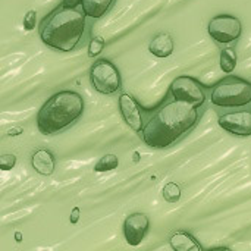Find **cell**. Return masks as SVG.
Returning a JSON list of instances; mask_svg holds the SVG:
<instances>
[{"mask_svg":"<svg viewBox=\"0 0 251 251\" xmlns=\"http://www.w3.org/2000/svg\"><path fill=\"white\" fill-rule=\"evenodd\" d=\"M31 165L34 168V171L40 175H44V176H49L54 172V168H56V159L53 156L51 151L49 150H37L32 157H31Z\"/></svg>","mask_w":251,"mask_h":251,"instance_id":"obj_12","label":"cell"},{"mask_svg":"<svg viewBox=\"0 0 251 251\" xmlns=\"http://www.w3.org/2000/svg\"><path fill=\"white\" fill-rule=\"evenodd\" d=\"M84 113L79 93L63 90L53 94L37 113V128L43 135H56L72 126Z\"/></svg>","mask_w":251,"mask_h":251,"instance_id":"obj_3","label":"cell"},{"mask_svg":"<svg viewBox=\"0 0 251 251\" xmlns=\"http://www.w3.org/2000/svg\"><path fill=\"white\" fill-rule=\"evenodd\" d=\"M149 226H150V221H149L147 215H144V213H132V215L126 216V219L124 222L125 241L132 247L140 246L149 231Z\"/></svg>","mask_w":251,"mask_h":251,"instance_id":"obj_9","label":"cell"},{"mask_svg":"<svg viewBox=\"0 0 251 251\" xmlns=\"http://www.w3.org/2000/svg\"><path fill=\"white\" fill-rule=\"evenodd\" d=\"M37 24V12L35 10H28L26 15L24 16V28L26 31H32Z\"/></svg>","mask_w":251,"mask_h":251,"instance_id":"obj_20","label":"cell"},{"mask_svg":"<svg viewBox=\"0 0 251 251\" xmlns=\"http://www.w3.org/2000/svg\"><path fill=\"white\" fill-rule=\"evenodd\" d=\"M104 46H106V43H104V40H103L101 37H94V38H91V41H90V44H88V56H90V57L99 56V54L103 51Z\"/></svg>","mask_w":251,"mask_h":251,"instance_id":"obj_18","label":"cell"},{"mask_svg":"<svg viewBox=\"0 0 251 251\" xmlns=\"http://www.w3.org/2000/svg\"><path fill=\"white\" fill-rule=\"evenodd\" d=\"M218 124L224 131L235 137H250L251 104L241 109H228V112L219 113Z\"/></svg>","mask_w":251,"mask_h":251,"instance_id":"obj_8","label":"cell"},{"mask_svg":"<svg viewBox=\"0 0 251 251\" xmlns=\"http://www.w3.org/2000/svg\"><path fill=\"white\" fill-rule=\"evenodd\" d=\"M119 166V159L116 154H104L103 157H100V160L96 163L94 171L96 172H107V171H113Z\"/></svg>","mask_w":251,"mask_h":251,"instance_id":"obj_16","label":"cell"},{"mask_svg":"<svg viewBox=\"0 0 251 251\" xmlns=\"http://www.w3.org/2000/svg\"><path fill=\"white\" fill-rule=\"evenodd\" d=\"M209 35L221 46H229L238 41L243 32V24L240 18L234 15H216L207 25Z\"/></svg>","mask_w":251,"mask_h":251,"instance_id":"obj_7","label":"cell"},{"mask_svg":"<svg viewBox=\"0 0 251 251\" xmlns=\"http://www.w3.org/2000/svg\"><path fill=\"white\" fill-rule=\"evenodd\" d=\"M16 165V156L15 154H3L0 157V168L1 171H10Z\"/></svg>","mask_w":251,"mask_h":251,"instance_id":"obj_19","label":"cell"},{"mask_svg":"<svg viewBox=\"0 0 251 251\" xmlns=\"http://www.w3.org/2000/svg\"><path fill=\"white\" fill-rule=\"evenodd\" d=\"M85 16L81 6L65 7L60 4L41 21L38 28L41 41L56 51H74L84 40Z\"/></svg>","mask_w":251,"mask_h":251,"instance_id":"obj_2","label":"cell"},{"mask_svg":"<svg viewBox=\"0 0 251 251\" xmlns=\"http://www.w3.org/2000/svg\"><path fill=\"white\" fill-rule=\"evenodd\" d=\"M162 196L168 203L174 204L181 199V187L178 184H175V182H169V184H166L163 187Z\"/></svg>","mask_w":251,"mask_h":251,"instance_id":"obj_17","label":"cell"},{"mask_svg":"<svg viewBox=\"0 0 251 251\" xmlns=\"http://www.w3.org/2000/svg\"><path fill=\"white\" fill-rule=\"evenodd\" d=\"M201 119V107L175 100L171 94L144 122L140 137L151 149H168L190 134Z\"/></svg>","mask_w":251,"mask_h":251,"instance_id":"obj_1","label":"cell"},{"mask_svg":"<svg viewBox=\"0 0 251 251\" xmlns=\"http://www.w3.org/2000/svg\"><path fill=\"white\" fill-rule=\"evenodd\" d=\"M219 63H221V69L225 74H232L234 69L237 68V53H235V49L234 47L222 49Z\"/></svg>","mask_w":251,"mask_h":251,"instance_id":"obj_15","label":"cell"},{"mask_svg":"<svg viewBox=\"0 0 251 251\" xmlns=\"http://www.w3.org/2000/svg\"><path fill=\"white\" fill-rule=\"evenodd\" d=\"M62 6H65V7H78V6H81V0H62Z\"/></svg>","mask_w":251,"mask_h":251,"instance_id":"obj_21","label":"cell"},{"mask_svg":"<svg viewBox=\"0 0 251 251\" xmlns=\"http://www.w3.org/2000/svg\"><path fill=\"white\" fill-rule=\"evenodd\" d=\"M210 103L219 109H241L251 104V82L228 75L210 88Z\"/></svg>","mask_w":251,"mask_h":251,"instance_id":"obj_4","label":"cell"},{"mask_svg":"<svg viewBox=\"0 0 251 251\" xmlns=\"http://www.w3.org/2000/svg\"><path fill=\"white\" fill-rule=\"evenodd\" d=\"M169 94L175 100L193 104L196 107H203L207 100V94L203 84L190 75L176 76L171 84Z\"/></svg>","mask_w":251,"mask_h":251,"instance_id":"obj_6","label":"cell"},{"mask_svg":"<svg viewBox=\"0 0 251 251\" xmlns=\"http://www.w3.org/2000/svg\"><path fill=\"white\" fill-rule=\"evenodd\" d=\"M16 241H21V234H16Z\"/></svg>","mask_w":251,"mask_h":251,"instance_id":"obj_24","label":"cell"},{"mask_svg":"<svg viewBox=\"0 0 251 251\" xmlns=\"http://www.w3.org/2000/svg\"><path fill=\"white\" fill-rule=\"evenodd\" d=\"M119 110L124 118V121L128 124V126L135 131L137 134H141L144 121L140 104L135 101V99L129 94H121L119 97Z\"/></svg>","mask_w":251,"mask_h":251,"instance_id":"obj_10","label":"cell"},{"mask_svg":"<svg viewBox=\"0 0 251 251\" xmlns=\"http://www.w3.org/2000/svg\"><path fill=\"white\" fill-rule=\"evenodd\" d=\"M169 244L174 250L176 251H201L203 247L197 240L185 231H178L169 238Z\"/></svg>","mask_w":251,"mask_h":251,"instance_id":"obj_13","label":"cell"},{"mask_svg":"<svg viewBox=\"0 0 251 251\" xmlns=\"http://www.w3.org/2000/svg\"><path fill=\"white\" fill-rule=\"evenodd\" d=\"M90 82L93 88L104 96H112L122 88L121 72L109 59H99L90 69Z\"/></svg>","mask_w":251,"mask_h":251,"instance_id":"obj_5","label":"cell"},{"mask_svg":"<svg viewBox=\"0 0 251 251\" xmlns=\"http://www.w3.org/2000/svg\"><path fill=\"white\" fill-rule=\"evenodd\" d=\"M175 50L174 38L169 32H160L153 37V40L149 44V51L156 57H169Z\"/></svg>","mask_w":251,"mask_h":251,"instance_id":"obj_11","label":"cell"},{"mask_svg":"<svg viewBox=\"0 0 251 251\" xmlns=\"http://www.w3.org/2000/svg\"><path fill=\"white\" fill-rule=\"evenodd\" d=\"M78 219H79V209L75 207V209L72 210V215H71V224H76Z\"/></svg>","mask_w":251,"mask_h":251,"instance_id":"obj_22","label":"cell"},{"mask_svg":"<svg viewBox=\"0 0 251 251\" xmlns=\"http://www.w3.org/2000/svg\"><path fill=\"white\" fill-rule=\"evenodd\" d=\"M19 134H22V128H16V129H10V131H9V135H10V137L19 135Z\"/></svg>","mask_w":251,"mask_h":251,"instance_id":"obj_23","label":"cell"},{"mask_svg":"<svg viewBox=\"0 0 251 251\" xmlns=\"http://www.w3.org/2000/svg\"><path fill=\"white\" fill-rule=\"evenodd\" d=\"M116 0H81V9L88 18L100 19L113 6Z\"/></svg>","mask_w":251,"mask_h":251,"instance_id":"obj_14","label":"cell"}]
</instances>
